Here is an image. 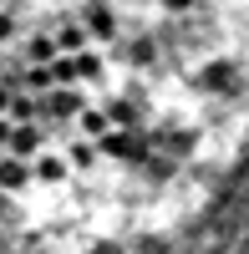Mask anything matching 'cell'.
<instances>
[{
    "instance_id": "obj_1",
    "label": "cell",
    "mask_w": 249,
    "mask_h": 254,
    "mask_svg": "<svg viewBox=\"0 0 249 254\" xmlns=\"http://www.w3.org/2000/svg\"><path fill=\"white\" fill-rule=\"evenodd\" d=\"M87 87L81 81H66V87H46V92H36V112H41V122H51V127H66L81 107H87Z\"/></svg>"
},
{
    "instance_id": "obj_2",
    "label": "cell",
    "mask_w": 249,
    "mask_h": 254,
    "mask_svg": "<svg viewBox=\"0 0 249 254\" xmlns=\"http://www.w3.org/2000/svg\"><path fill=\"white\" fill-rule=\"evenodd\" d=\"M76 20L87 26V41H92V46H107V41H117V10L107 5V0H87Z\"/></svg>"
},
{
    "instance_id": "obj_3",
    "label": "cell",
    "mask_w": 249,
    "mask_h": 254,
    "mask_svg": "<svg viewBox=\"0 0 249 254\" xmlns=\"http://www.w3.org/2000/svg\"><path fill=\"white\" fill-rule=\"evenodd\" d=\"M51 137H46V127H41V122H10V137H5V153L10 158H36L41 153V147H46Z\"/></svg>"
},
{
    "instance_id": "obj_4",
    "label": "cell",
    "mask_w": 249,
    "mask_h": 254,
    "mask_svg": "<svg viewBox=\"0 0 249 254\" xmlns=\"http://www.w3.org/2000/svg\"><path fill=\"white\" fill-rule=\"evenodd\" d=\"M66 56H71V71H76L81 87H102V76H107V61H102V51L92 46V41H87V46H76V51H66Z\"/></svg>"
},
{
    "instance_id": "obj_5",
    "label": "cell",
    "mask_w": 249,
    "mask_h": 254,
    "mask_svg": "<svg viewBox=\"0 0 249 254\" xmlns=\"http://www.w3.org/2000/svg\"><path fill=\"white\" fill-rule=\"evenodd\" d=\"M66 173H71V168H66V158H61L51 142H46V147H41V153L31 158V183H61Z\"/></svg>"
},
{
    "instance_id": "obj_6",
    "label": "cell",
    "mask_w": 249,
    "mask_h": 254,
    "mask_svg": "<svg viewBox=\"0 0 249 254\" xmlns=\"http://www.w3.org/2000/svg\"><path fill=\"white\" fill-rule=\"evenodd\" d=\"M20 188H31V163L0 153V193H20Z\"/></svg>"
},
{
    "instance_id": "obj_7",
    "label": "cell",
    "mask_w": 249,
    "mask_h": 254,
    "mask_svg": "<svg viewBox=\"0 0 249 254\" xmlns=\"http://www.w3.org/2000/svg\"><path fill=\"white\" fill-rule=\"evenodd\" d=\"M97 153H112V158H137V153H142V142L127 132V127H107V132L97 137Z\"/></svg>"
},
{
    "instance_id": "obj_8",
    "label": "cell",
    "mask_w": 249,
    "mask_h": 254,
    "mask_svg": "<svg viewBox=\"0 0 249 254\" xmlns=\"http://www.w3.org/2000/svg\"><path fill=\"white\" fill-rule=\"evenodd\" d=\"M102 112H107L112 127H132V122L142 117V102H137V97H107V102H102Z\"/></svg>"
},
{
    "instance_id": "obj_9",
    "label": "cell",
    "mask_w": 249,
    "mask_h": 254,
    "mask_svg": "<svg viewBox=\"0 0 249 254\" xmlns=\"http://www.w3.org/2000/svg\"><path fill=\"white\" fill-rule=\"evenodd\" d=\"M71 122H76V132H81V137H92V142L112 127V122H107V112H102V102H87V107H81Z\"/></svg>"
},
{
    "instance_id": "obj_10",
    "label": "cell",
    "mask_w": 249,
    "mask_h": 254,
    "mask_svg": "<svg viewBox=\"0 0 249 254\" xmlns=\"http://www.w3.org/2000/svg\"><path fill=\"white\" fill-rule=\"evenodd\" d=\"M61 158H66V168H71V173H87V168H97V158H102V153H97V142H92V137H76Z\"/></svg>"
},
{
    "instance_id": "obj_11",
    "label": "cell",
    "mask_w": 249,
    "mask_h": 254,
    "mask_svg": "<svg viewBox=\"0 0 249 254\" xmlns=\"http://www.w3.org/2000/svg\"><path fill=\"white\" fill-rule=\"evenodd\" d=\"M51 36H56V51H76V46H87V26H81L76 15H61V26H56Z\"/></svg>"
},
{
    "instance_id": "obj_12",
    "label": "cell",
    "mask_w": 249,
    "mask_h": 254,
    "mask_svg": "<svg viewBox=\"0 0 249 254\" xmlns=\"http://www.w3.org/2000/svg\"><path fill=\"white\" fill-rule=\"evenodd\" d=\"M5 117H10V122H41V112H36V92H10Z\"/></svg>"
},
{
    "instance_id": "obj_13",
    "label": "cell",
    "mask_w": 249,
    "mask_h": 254,
    "mask_svg": "<svg viewBox=\"0 0 249 254\" xmlns=\"http://www.w3.org/2000/svg\"><path fill=\"white\" fill-rule=\"evenodd\" d=\"M20 56H26V61H51V56H56V36H51V26L36 31L26 46H20Z\"/></svg>"
},
{
    "instance_id": "obj_14",
    "label": "cell",
    "mask_w": 249,
    "mask_h": 254,
    "mask_svg": "<svg viewBox=\"0 0 249 254\" xmlns=\"http://www.w3.org/2000/svg\"><path fill=\"white\" fill-rule=\"evenodd\" d=\"M127 56H132V66H153V61H158V41L153 36H137Z\"/></svg>"
},
{
    "instance_id": "obj_15",
    "label": "cell",
    "mask_w": 249,
    "mask_h": 254,
    "mask_svg": "<svg viewBox=\"0 0 249 254\" xmlns=\"http://www.w3.org/2000/svg\"><path fill=\"white\" fill-rule=\"evenodd\" d=\"M15 36H20V20H15L10 10H0V46H10Z\"/></svg>"
},
{
    "instance_id": "obj_16",
    "label": "cell",
    "mask_w": 249,
    "mask_h": 254,
    "mask_svg": "<svg viewBox=\"0 0 249 254\" xmlns=\"http://www.w3.org/2000/svg\"><path fill=\"white\" fill-rule=\"evenodd\" d=\"M168 10H193V0H163Z\"/></svg>"
},
{
    "instance_id": "obj_17",
    "label": "cell",
    "mask_w": 249,
    "mask_h": 254,
    "mask_svg": "<svg viewBox=\"0 0 249 254\" xmlns=\"http://www.w3.org/2000/svg\"><path fill=\"white\" fill-rule=\"evenodd\" d=\"M10 214V193H0V219H5Z\"/></svg>"
}]
</instances>
